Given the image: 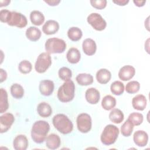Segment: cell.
I'll return each instance as SVG.
<instances>
[{
  "label": "cell",
  "mask_w": 150,
  "mask_h": 150,
  "mask_svg": "<svg viewBox=\"0 0 150 150\" xmlns=\"http://www.w3.org/2000/svg\"><path fill=\"white\" fill-rule=\"evenodd\" d=\"M50 130L49 124L44 120L35 121L31 129V138L37 144L43 143Z\"/></svg>",
  "instance_id": "obj_1"
},
{
  "label": "cell",
  "mask_w": 150,
  "mask_h": 150,
  "mask_svg": "<svg viewBox=\"0 0 150 150\" xmlns=\"http://www.w3.org/2000/svg\"><path fill=\"white\" fill-rule=\"evenodd\" d=\"M54 128L62 134H68L73 131V124L69 117L64 114H57L52 119Z\"/></svg>",
  "instance_id": "obj_2"
},
{
  "label": "cell",
  "mask_w": 150,
  "mask_h": 150,
  "mask_svg": "<svg viewBox=\"0 0 150 150\" xmlns=\"http://www.w3.org/2000/svg\"><path fill=\"white\" fill-rule=\"evenodd\" d=\"M75 84L71 80L66 81L58 89L57 96L59 101L63 103L70 102L74 98Z\"/></svg>",
  "instance_id": "obj_3"
},
{
  "label": "cell",
  "mask_w": 150,
  "mask_h": 150,
  "mask_svg": "<svg viewBox=\"0 0 150 150\" xmlns=\"http://www.w3.org/2000/svg\"><path fill=\"white\" fill-rule=\"evenodd\" d=\"M118 128L113 124L107 125L101 134L100 140L105 145H111L115 143L119 135Z\"/></svg>",
  "instance_id": "obj_4"
},
{
  "label": "cell",
  "mask_w": 150,
  "mask_h": 150,
  "mask_svg": "<svg viewBox=\"0 0 150 150\" xmlns=\"http://www.w3.org/2000/svg\"><path fill=\"white\" fill-rule=\"evenodd\" d=\"M66 43L62 39L52 38L48 39L45 44L46 52L50 53H61L66 49Z\"/></svg>",
  "instance_id": "obj_5"
},
{
  "label": "cell",
  "mask_w": 150,
  "mask_h": 150,
  "mask_svg": "<svg viewBox=\"0 0 150 150\" xmlns=\"http://www.w3.org/2000/svg\"><path fill=\"white\" fill-rule=\"evenodd\" d=\"M51 64L50 54L47 52H43L38 56L35 64V69L38 73H43L50 67Z\"/></svg>",
  "instance_id": "obj_6"
},
{
  "label": "cell",
  "mask_w": 150,
  "mask_h": 150,
  "mask_svg": "<svg viewBox=\"0 0 150 150\" xmlns=\"http://www.w3.org/2000/svg\"><path fill=\"white\" fill-rule=\"evenodd\" d=\"M6 23L9 26L22 28L27 25L28 21L22 13L16 11H10Z\"/></svg>",
  "instance_id": "obj_7"
},
{
  "label": "cell",
  "mask_w": 150,
  "mask_h": 150,
  "mask_svg": "<svg viewBox=\"0 0 150 150\" xmlns=\"http://www.w3.org/2000/svg\"><path fill=\"white\" fill-rule=\"evenodd\" d=\"M76 123L78 130L82 133H87L91 129V118L87 113L83 112L79 114L76 119Z\"/></svg>",
  "instance_id": "obj_8"
},
{
  "label": "cell",
  "mask_w": 150,
  "mask_h": 150,
  "mask_svg": "<svg viewBox=\"0 0 150 150\" xmlns=\"http://www.w3.org/2000/svg\"><path fill=\"white\" fill-rule=\"evenodd\" d=\"M87 22L96 30L102 31L107 26V22L102 16L96 12L91 13L87 18Z\"/></svg>",
  "instance_id": "obj_9"
},
{
  "label": "cell",
  "mask_w": 150,
  "mask_h": 150,
  "mask_svg": "<svg viewBox=\"0 0 150 150\" xmlns=\"http://www.w3.org/2000/svg\"><path fill=\"white\" fill-rule=\"evenodd\" d=\"M15 121V117L12 113L6 112L0 117V132H6L10 129Z\"/></svg>",
  "instance_id": "obj_10"
},
{
  "label": "cell",
  "mask_w": 150,
  "mask_h": 150,
  "mask_svg": "<svg viewBox=\"0 0 150 150\" xmlns=\"http://www.w3.org/2000/svg\"><path fill=\"white\" fill-rule=\"evenodd\" d=\"M135 74V68L131 65H125L119 70L118 75L120 79L122 81L131 80Z\"/></svg>",
  "instance_id": "obj_11"
},
{
  "label": "cell",
  "mask_w": 150,
  "mask_h": 150,
  "mask_svg": "<svg viewBox=\"0 0 150 150\" xmlns=\"http://www.w3.org/2000/svg\"><path fill=\"white\" fill-rule=\"evenodd\" d=\"M54 88V84L53 81L50 80H43L40 81L39 90L42 95L45 96H50Z\"/></svg>",
  "instance_id": "obj_12"
},
{
  "label": "cell",
  "mask_w": 150,
  "mask_h": 150,
  "mask_svg": "<svg viewBox=\"0 0 150 150\" xmlns=\"http://www.w3.org/2000/svg\"><path fill=\"white\" fill-rule=\"evenodd\" d=\"M133 141L138 146L144 147L148 144V135L143 130H138L134 134Z\"/></svg>",
  "instance_id": "obj_13"
},
{
  "label": "cell",
  "mask_w": 150,
  "mask_h": 150,
  "mask_svg": "<svg viewBox=\"0 0 150 150\" xmlns=\"http://www.w3.org/2000/svg\"><path fill=\"white\" fill-rule=\"evenodd\" d=\"M59 29V24L55 20L47 21L42 26L43 32L47 35L56 33Z\"/></svg>",
  "instance_id": "obj_14"
},
{
  "label": "cell",
  "mask_w": 150,
  "mask_h": 150,
  "mask_svg": "<svg viewBox=\"0 0 150 150\" xmlns=\"http://www.w3.org/2000/svg\"><path fill=\"white\" fill-rule=\"evenodd\" d=\"M28 145V138L23 134L18 135L13 141V147L15 150H26Z\"/></svg>",
  "instance_id": "obj_15"
},
{
  "label": "cell",
  "mask_w": 150,
  "mask_h": 150,
  "mask_svg": "<svg viewBox=\"0 0 150 150\" xmlns=\"http://www.w3.org/2000/svg\"><path fill=\"white\" fill-rule=\"evenodd\" d=\"M82 48L84 53L86 55L92 56L96 52L97 45L93 39L91 38H87L83 42Z\"/></svg>",
  "instance_id": "obj_16"
},
{
  "label": "cell",
  "mask_w": 150,
  "mask_h": 150,
  "mask_svg": "<svg viewBox=\"0 0 150 150\" xmlns=\"http://www.w3.org/2000/svg\"><path fill=\"white\" fill-rule=\"evenodd\" d=\"M85 98L87 101L91 104H96L98 103L100 98L99 91L94 87H91L86 91Z\"/></svg>",
  "instance_id": "obj_17"
},
{
  "label": "cell",
  "mask_w": 150,
  "mask_h": 150,
  "mask_svg": "<svg viewBox=\"0 0 150 150\" xmlns=\"http://www.w3.org/2000/svg\"><path fill=\"white\" fill-rule=\"evenodd\" d=\"M147 104L146 97L143 94H138L133 97L132 100V105L135 110L143 111L145 110Z\"/></svg>",
  "instance_id": "obj_18"
},
{
  "label": "cell",
  "mask_w": 150,
  "mask_h": 150,
  "mask_svg": "<svg viewBox=\"0 0 150 150\" xmlns=\"http://www.w3.org/2000/svg\"><path fill=\"white\" fill-rule=\"evenodd\" d=\"M61 144L60 137L56 134H50L46 138V146L50 149H56Z\"/></svg>",
  "instance_id": "obj_19"
},
{
  "label": "cell",
  "mask_w": 150,
  "mask_h": 150,
  "mask_svg": "<svg viewBox=\"0 0 150 150\" xmlns=\"http://www.w3.org/2000/svg\"><path fill=\"white\" fill-rule=\"evenodd\" d=\"M96 77L97 81L102 84H107L111 78V72L106 69H99L96 74Z\"/></svg>",
  "instance_id": "obj_20"
},
{
  "label": "cell",
  "mask_w": 150,
  "mask_h": 150,
  "mask_svg": "<svg viewBox=\"0 0 150 150\" xmlns=\"http://www.w3.org/2000/svg\"><path fill=\"white\" fill-rule=\"evenodd\" d=\"M67 61L71 64H76L80 60L81 53L78 49L76 47H71L69 49L66 54Z\"/></svg>",
  "instance_id": "obj_21"
},
{
  "label": "cell",
  "mask_w": 150,
  "mask_h": 150,
  "mask_svg": "<svg viewBox=\"0 0 150 150\" xmlns=\"http://www.w3.org/2000/svg\"><path fill=\"white\" fill-rule=\"evenodd\" d=\"M37 112L40 117L47 118L51 115L52 108L48 103L41 102L37 106Z\"/></svg>",
  "instance_id": "obj_22"
},
{
  "label": "cell",
  "mask_w": 150,
  "mask_h": 150,
  "mask_svg": "<svg viewBox=\"0 0 150 150\" xmlns=\"http://www.w3.org/2000/svg\"><path fill=\"white\" fill-rule=\"evenodd\" d=\"M25 35L26 38L32 42L38 40L42 35L40 30L35 26H29L26 30Z\"/></svg>",
  "instance_id": "obj_23"
},
{
  "label": "cell",
  "mask_w": 150,
  "mask_h": 150,
  "mask_svg": "<svg viewBox=\"0 0 150 150\" xmlns=\"http://www.w3.org/2000/svg\"><path fill=\"white\" fill-rule=\"evenodd\" d=\"M76 81L80 86H88L93 83V77L88 73H80L76 77Z\"/></svg>",
  "instance_id": "obj_24"
},
{
  "label": "cell",
  "mask_w": 150,
  "mask_h": 150,
  "mask_svg": "<svg viewBox=\"0 0 150 150\" xmlns=\"http://www.w3.org/2000/svg\"><path fill=\"white\" fill-rule=\"evenodd\" d=\"M108 117L110 121L112 122L115 124H120L123 121L124 115L121 110L118 108H112L109 114Z\"/></svg>",
  "instance_id": "obj_25"
},
{
  "label": "cell",
  "mask_w": 150,
  "mask_h": 150,
  "mask_svg": "<svg viewBox=\"0 0 150 150\" xmlns=\"http://www.w3.org/2000/svg\"><path fill=\"white\" fill-rule=\"evenodd\" d=\"M30 19L33 25L36 26H40L44 22L45 16L40 11L34 10L30 13Z\"/></svg>",
  "instance_id": "obj_26"
},
{
  "label": "cell",
  "mask_w": 150,
  "mask_h": 150,
  "mask_svg": "<svg viewBox=\"0 0 150 150\" xmlns=\"http://www.w3.org/2000/svg\"><path fill=\"white\" fill-rule=\"evenodd\" d=\"M116 105V99L111 95L105 96L101 101V106L105 110H112Z\"/></svg>",
  "instance_id": "obj_27"
},
{
  "label": "cell",
  "mask_w": 150,
  "mask_h": 150,
  "mask_svg": "<svg viewBox=\"0 0 150 150\" xmlns=\"http://www.w3.org/2000/svg\"><path fill=\"white\" fill-rule=\"evenodd\" d=\"M9 108V103L8 100V93L3 88L0 89V113L5 112Z\"/></svg>",
  "instance_id": "obj_28"
},
{
  "label": "cell",
  "mask_w": 150,
  "mask_h": 150,
  "mask_svg": "<svg viewBox=\"0 0 150 150\" xmlns=\"http://www.w3.org/2000/svg\"><path fill=\"white\" fill-rule=\"evenodd\" d=\"M82 36L83 32L78 27L73 26L67 30V36L72 41L76 42L79 40Z\"/></svg>",
  "instance_id": "obj_29"
},
{
  "label": "cell",
  "mask_w": 150,
  "mask_h": 150,
  "mask_svg": "<svg viewBox=\"0 0 150 150\" xmlns=\"http://www.w3.org/2000/svg\"><path fill=\"white\" fill-rule=\"evenodd\" d=\"M10 91L12 97L16 99L21 98L24 95V89L23 87L18 83L13 84L11 87Z\"/></svg>",
  "instance_id": "obj_30"
},
{
  "label": "cell",
  "mask_w": 150,
  "mask_h": 150,
  "mask_svg": "<svg viewBox=\"0 0 150 150\" xmlns=\"http://www.w3.org/2000/svg\"><path fill=\"white\" fill-rule=\"evenodd\" d=\"M125 90L124 84L120 81H115L112 82L110 86L111 92L116 96L121 95Z\"/></svg>",
  "instance_id": "obj_31"
},
{
  "label": "cell",
  "mask_w": 150,
  "mask_h": 150,
  "mask_svg": "<svg viewBox=\"0 0 150 150\" xmlns=\"http://www.w3.org/2000/svg\"><path fill=\"white\" fill-rule=\"evenodd\" d=\"M134 126L128 120H127L121 127V134L126 137H129L133 131Z\"/></svg>",
  "instance_id": "obj_32"
},
{
  "label": "cell",
  "mask_w": 150,
  "mask_h": 150,
  "mask_svg": "<svg viewBox=\"0 0 150 150\" xmlns=\"http://www.w3.org/2000/svg\"><path fill=\"white\" fill-rule=\"evenodd\" d=\"M127 120H128L134 125H139L143 122L144 116L141 113L134 112L129 115Z\"/></svg>",
  "instance_id": "obj_33"
},
{
  "label": "cell",
  "mask_w": 150,
  "mask_h": 150,
  "mask_svg": "<svg viewBox=\"0 0 150 150\" xmlns=\"http://www.w3.org/2000/svg\"><path fill=\"white\" fill-rule=\"evenodd\" d=\"M59 78L64 81L70 80L72 77V72L71 70L67 67H61L58 71Z\"/></svg>",
  "instance_id": "obj_34"
},
{
  "label": "cell",
  "mask_w": 150,
  "mask_h": 150,
  "mask_svg": "<svg viewBox=\"0 0 150 150\" xmlns=\"http://www.w3.org/2000/svg\"><path fill=\"white\" fill-rule=\"evenodd\" d=\"M140 88V84L138 81L132 80L129 81L125 86V90L129 94H134L137 93Z\"/></svg>",
  "instance_id": "obj_35"
},
{
  "label": "cell",
  "mask_w": 150,
  "mask_h": 150,
  "mask_svg": "<svg viewBox=\"0 0 150 150\" xmlns=\"http://www.w3.org/2000/svg\"><path fill=\"white\" fill-rule=\"evenodd\" d=\"M18 69L21 73L28 74L31 71L32 69V65L29 61L23 60L19 63Z\"/></svg>",
  "instance_id": "obj_36"
},
{
  "label": "cell",
  "mask_w": 150,
  "mask_h": 150,
  "mask_svg": "<svg viewBox=\"0 0 150 150\" xmlns=\"http://www.w3.org/2000/svg\"><path fill=\"white\" fill-rule=\"evenodd\" d=\"M90 2L93 7L98 9H103L107 5L106 0H90Z\"/></svg>",
  "instance_id": "obj_37"
},
{
  "label": "cell",
  "mask_w": 150,
  "mask_h": 150,
  "mask_svg": "<svg viewBox=\"0 0 150 150\" xmlns=\"http://www.w3.org/2000/svg\"><path fill=\"white\" fill-rule=\"evenodd\" d=\"M10 11L8 9H2L0 11V20L2 22L6 23Z\"/></svg>",
  "instance_id": "obj_38"
},
{
  "label": "cell",
  "mask_w": 150,
  "mask_h": 150,
  "mask_svg": "<svg viewBox=\"0 0 150 150\" xmlns=\"http://www.w3.org/2000/svg\"><path fill=\"white\" fill-rule=\"evenodd\" d=\"M7 78V73L3 69H0V82L2 83Z\"/></svg>",
  "instance_id": "obj_39"
},
{
  "label": "cell",
  "mask_w": 150,
  "mask_h": 150,
  "mask_svg": "<svg viewBox=\"0 0 150 150\" xmlns=\"http://www.w3.org/2000/svg\"><path fill=\"white\" fill-rule=\"evenodd\" d=\"M112 2L120 6H124L129 2V0H112Z\"/></svg>",
  "instance_id": "obj_40"
},
{
  "label": "cell",
  "mask_w": 150,
  "mask_h": 150,
  "mask_svg": "<svg viewBox=\"0 0 150 150\" xmlns=\"http://www.w3.org/2000/svg\"><path fill=\"white\" fill-rule=\"evenodd\" d=\"M44 2L50 6H56V5H57L60 2V0H47V1L45 0Z\"/></svg>",
  "instance_id": "obj_41"
},
{
  "label": "cell",
  "mask_w": 150,
  "mask_h": 150,
  "mask_svg": "<svg viewBox=\"0 0 150 150\" xmlns=\"http://www.w3.org/2000/svg\"><path fill=\"white\" fill-rule=\"evenodd\" d=\"M133 2L135 4V5L138 7L143 6L146 3V1L145 0H134Z\"/></svg>",
  "instance_id": "obj_42"
},
{
  "label": "cell",
  "mask_w": 150,
  "mask_h": 150,
  "mask_svg": "<svg viewBox=\"0 0 150 150\" xmlns=\"http://www.w3.org/2000/svg\"><path fill=\"white\" fill-rule=\"evenodd\" d=\"M11 2L10 0H1L0 1V6L2 7L4 6H7Z\"/></svg>",
  "instance_id": "obj_43"
}]
</instances>
